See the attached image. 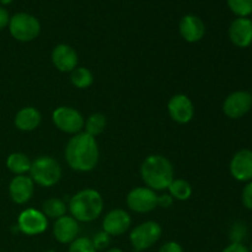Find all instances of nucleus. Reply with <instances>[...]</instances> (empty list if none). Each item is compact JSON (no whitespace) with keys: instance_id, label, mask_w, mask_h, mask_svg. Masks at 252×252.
Instances as JSON below:
<instances>
[{"instance_id":"393cba45","label":"nucleus","mask_w":252,"mask_h":252,"mask_svg":"<svg viewBox=\"0 0 252 252\" xmlns=\"http://www.w3.org/2000/svg\"><path fill=\"white\" fill-rule=\"evenodd\" d=\"M228 6L238 17H248L252 14V0H228Z\"/></svg>"},{"instance_id":"c85d7f7f","label":"nucleus","mask_w":252,"mask_h":252,"mask_svg":"<svg viewBox=\"0 0 252 252\" xmlns=\"http://www.w3.org/2000/svg\"><path fill=\"white\" fill-rule=\"evenodd\" d=\"M243 203L248 209L252 211V181L248 182L243 189Z\"/></svg>"},{"instance_id":"473e14b6","label":"nucleus","mask_w":252,"mask_h":252,"mask_svg":"<svg viewBox=\"0 0 252 252\" xmlns=\"http://www.w3.org/2000/svg\"><path fill=\"white\" fill-rule=\"evenodd\" d=\"M9 22H10L9 12H7V10L5 9V7L0 6V30L9 26Z\"/></svg>"},{"instance_id":"1a4fd4ad","label":"nucleus","mask_w":252,"mask_h":252,"mask_svg":"<svg viewBox=\"0 0 252 252\" xmlns=\"http://www.w3.org/2000/svg\"><path fill=\"white\" fill-rule=\"evenodd\" d=\"M127 206L139 214L150 213L158 207V194L149 187H135L127 194Z\"/></svg>"},{"instance_id":"2eb2a0df","label":"nucleus","mask_w":252,"mask_h":252,"mask_svg":"<svg viewBox=\"0 0 252 252\" xmlns=\"http://www.w3.org/2000/svg\"><path fill=\"white\" fill-rule=\"evenodd\" d=\"M34 192V182L27 175L15 176L9 184L10 198L16 204H26Z\"/></svg>"},{"instance_id":"f3484780","label":"nucleus","mask_w":252,"mask_h":252,"mask_svg":"<svg viewBox=\"0 0 252 252\" xmlns=\"http://www.w3.org/2000/svg\"><path fill=\"white\" fill-rule=\"evenodd\" d=\"M229 38L234 46L246 48L252 43V20L249 17H238L229 27Z\"/></svg>"},{"instance_id":"4be33fe9","label":"nucleus","mask_w":252,"mask_h":252,"mask_svg":"<svg viewBox=\"0 0 252 252\" xmlns=\"http://www.w3.org/2000/svg\"><path fill=\"white\" fill-rule=\"evenodd\" d=\"M167 191H169L170 196L176 201H187V199L191 198L193 189H192L191 184L186 180L174 179Z\"/></svg>"},{"instance_id":"dca6fc26","label":"nucleus","mask_w":252,"mask_h":252,"mask_svg":"<svg viewBox=\"0 0 252 252\" xmlns=\"http://www.w3.org/2000/svg\"><path fill=\"white\" fill-rule=\"evenodd\" d=\"M80 228L79 221L74 219L71 216H63L56 219L53 224V236L58 243L69 245L73 243L76 238Z\"/></svg>"},{"instance_id":"a878e982","label":"nucleus","mask_w":252,"mask_h":252,"mask_svg":"<svg viewBox=\"0 0 252 252\" xmlns=\"http://www.w3.org/2000/svg\"><path fill=\"white\" fill-rule=\"evenodd\" d=\"M68 252H97L94 248L93 241L89 238H76L71 244H69Z\"/></svg>"},{"instance_id":"a211bd4d","label":"nucleus","mask_w":252,"mask_h":252,"mask_svg":"<svg viewBox=\"0 0 252 252\" xmlns=\"http://www.w3.org/2000/svg\"><path fill=\"white\" fill-rule=\"evenodd\" d=\"M180 34L189 43L199 42L206 34V26L201 17L196 15H185L180 21Z\"/></svg>"},{"instance_id":"c756f323","label":"nucleus","mask_w":252,"mask_h":252,"mask_svg":"<svg viewBox=\"0 0 252 252\" xmlns=\"http://www.w3.org/2000/svg\"><path fill=\"white\" fill-rule=\"evenodd\" d=\"M159 252H184V249L176 241H167L159 249Z\"/></svg>"},{"instance_id":"f257e3e1","label":"nucleus","mask_w":252,"mask_h":252,"mask_svg":"<svg viewBox=\"0 0 252 252\" xmlns=\"http://www.w3.org/2000/svg\"><path fill=\"white\" fill-rule=\"evenodd\" d=\"M64 155L66 164L74 171H93L97 166L100 159V150L96 138L85 132L74 134L66 143Z\"/></svg>"},{"instance_id":"2f4dec72","label":"nucleus","mask_w":252,"mask_h":252,"mask_svg":"<svg viewBox=\"0 0 252 252\" xmlns=\"http://www.w3.org/2000/svg\"><path fill=\"white\" fill-rule=\"evenodd\" d=\"M221 252H250L243 243H231Z\"/></svg>"},{"instance_id":"6e6552de","label":"nucleus","mask_w":252,"mask_h":252,"mask_svg":"<svg viewBox=\"0 0 252 252\" xmlns=\"http://www.w3.org/2000/svg\"><path fill=\"white\" fill-rule=\"evenodd\" d=\"M16 226L20 233L27 236H36L43 234L47 230L48 218L42 213V211L27 208L20 213Z\"/></svg>"},{"instance_id":"9d476101","label":"nucleus","mask_w":252,"mask_h":252,"mask_svg":"<svg viewBox=\"0 0 252 252\" xmlns=\"http://www.w3.org/2000/svg\"><path fill=\"white\" fill-rule=\"evenodd\" d=\"M252 108V95L248 91H235L226 96L223 103V112L231 120H239Z\"/></svg>"},{"instance_id":"ddd939ff","label":"nucleus","mask_w":252,"mask_h":252,"mask_svg":"<svg viewBox=\"0 0 252 252\" xmlns=\"http://www.w3.org/2000/svg\"><path fill=\"white\" fill-rule=\"evenodd\" d=\"M51 58L54 68L62 73H71L79 63V57L75 49L65 43L54 47Z\"/></svg>"},{"instance_id":"7ed1b4c3","label":"nucleus","mask_w":252,"mask_h":252,"mask_svg":"<svg viewBox=\"0 0 252 252\" xmlns=\"http://www.w3.org/2000/svg\"><path fill=\"white\" fill-rule=\"evenodd\" d=\"M68 211L79 223H90L102 214L103 198L96 189H81L70 198Z\"/></svg>"},{"instance_id":"6ab92c4d","label":"nucleus","mask_w":252,"mask_h":252,"mask_svg":"<svg viewBox=\"0 0 252 252\" xmlns=\"http://www.w3.org/2000/svg\"><path fill=\"white\" fill-rule=\"evenodd\" d=\"M41 112L36 107L27 106L21 108L15 116V127L22 132H32L41 125Z\"/></svg>"},{"instance_id":"39448f33","label":"nucleus","mask_w":252,"mask_h":252,"mask_svg":"<svg viewBox=\"0 0 252 252\" xmlns=\"http://www.w3.org/2000/svg\"><path fill=\"white\" fill-rule=\"evenodd\" d=\"M10 34L19 42H31L39 36L41 24L38 19L27 12H17L10 17Z\"/></svg>"},{"instance_id":"7c9ffc66","label":"nucleus","mask_w":252,"mask_h":252,"mask_svg":"<svg viewBox=\"0 0 252 252\" xmlns=\"http://www.w3.org/2000/svg\"><path fill=\"white\" fill-rule=\"evenodd\" d=\"M175 199L170 196V193H164L159 194L158 196V207H161V208H170L174 203Z\"/></svg>"},{"instance_id":"5701e85b","label":"nucleus","mask_w":252,"mask_h":252,"mask_svg":"<svg viewBox=\"0 0 252 252\" xmlns=\"http://www.w3.org/2000/svg\"><path fill=\"white\" fill-rule=\"evenodd\" d=\"M106 126H107L106 116L103 115V113L95 112L91 113V115L86 118L84 129H85V133L90 134L91 137L96 138L97 135H100L101 133H103V130L106 129Z\"/></svg>"},{"instance_id":"b1692460","label":"nucleus","mask_w":252,"mask_h":252,"mask_svg":"<svg viewBox=\"0 0 252 252\" xmlns=\"http://www.w3.org/2000/svg\"><path fill=\"white\" fill-rule=\"evenodd\" d=\"M70 81L74 88L76 89H88L93 85L94 75L85 66H76L70 73Z\"/></svg>"},{"instance_id":"72a5a7b5","label":"nucleus","mask_w":252,"mask_h":252,"mask_svg":"<svg viewBox=\"0 0 252 252\" xmlns=\"http://www.w3.org/2000/svg\"><path fill=\"white\" fill-rule=\"evenodd\" d=\"M14 0H0V4L1 5H10Z\"/></svg>"},{"instance_id":"20e7f679","label":"nucleus","mask_w":252,"mask_h":252,"mask_svg":"<svg viewBox=\"0 0 252 252\" xmlns=\"http://www.w3.org/2000/svg\"><path fill=\"white\" fill-rule=\"evenodd\" d=\"M62 166L54 158L42 155L32 161L30 169V177L34 184L41 187H53L61 181Z\"/></svg>"},{"instance_id":"cd10ccee","label":"nucleus","mask_w":252,"mask_h":252,"mask_svg":"<svg viewBox=\"0 0 252 252\" xmlns=\"http://www.w3.org/2000/svg\"><path fill=\"white\" fill-rule=\"evenodd\" d=\"M246 234H248V228H246L245 224L241 223V221L235 223L233 226H231V230H230L231 243H243Z\"/></svg>"},{"instance_id":"423d86ee","label":"nucleus","mask_w":252,"mask_h":252,"mask_svg":"<svg viewBox=\"0 0 252 252\" xmlns=\"http://www.w3.org/2000/svg\"><path fill=\"white\" fill-rule=\"evenodd\" d=\"M162 229L159 223L148 220L135 226L129 234V241L133 250L142 252L154 246L160 240Z\"/></svg>"},{"instance_id":"f8f14e48","label":"nucleus","mask_w":252,"mask_h":252,"mask_svg":"<svg viewBox=\"0 0 252 252\" xmlns=\"http://www.w3.org/2000/svg\"><path fill=\"white\" fill-rule=\"evenodd\" d=\"M132 218L125 209H112L102 220V230L110 236H121L130 228Z\"/></svg>"},{"instance_id":"f03ea898","label":"nucleus","mask_w":252,"mask_h":252,"mask_svg":"<svg viewBox=\"0 0 252 252\" xmlns=\"http://www.w3.org/2000/svg\"><path fill=\"white\" fill-rule=\"evenodd\" d=\"M140 176L145 186L153 191H164L169 189L175 179V170L167 158L153 154L145 158L140 166Z\"/></svg>"},{"instance_id":"0eeeda50","label":"nucleus","mask_w":252,"mask_h":252,"mask_svg":"<svg viewBox=\"0 0 252 252\" xmlns=\"http://www.w3.org/2000/svg\"><path fill=\"white\" fill-rule=\"evenodd\" d=\"M52 121L59 130L71 135L83 132L85 126L84 116L76 108L70 106L57 107L52 113Z\"/></svg>"},{"instance_id":"f704fd0d","label":"nucleus","mask_w":252,"mask_h":252,"mask_svg":"<svg viewBox=\"0 0 252 252\" xmlns=\"http://www.w3.org/2000/svg\"><path fill=\"white\" fill-rule=\"evenodd\" d=\"M106 252H123V251L121 250V249H118V248H112V249H108V250Z\"/></svg>"},{"instance_id":"412c9836","label":"nucleus","mask_w":252,"mask_h":252,"mask_svg":"<svg viewBox=\"0 0 252 252\" xmlns=\"http://www.w3.org/2000/svg\"><path fill=\"white\" fill-rule=\"evenodd\" d=\"M66 211H68V206L65 204V202L61 198H56V197L48 198L42 204V213L48 219L61 218V217L65 216Z\"/></svg>"},{"instance_id":"bb28decb","label":"nucleus","mask_w":252,"mask_h":252,"mask_svg":"<svg viewBox=\"0 0 252 252\" xmlns=\"http://www.w3.org/2000/svg\"><path fill=\"white\" fill-rule=\"evenodd\" d=\"M91 241H93V245L96 249V251H101L105 250V249H107L110 246L111 236L102 230L96 233L93 236V239H91Z\"/></svg>"},{"instance_id":"c9c22d12","label":"nucleus","mask_w":252,"mask_h":252,"mask_svg":"<svg viewBox=\"0 0 252 252\" xmlns=\"http://www.w3.org/2000/svg\"><path fill=\"white\" fill-rule=\"evenodd\" d=\"M46 252H57V251H54V250H48V251H46Z\"/></svg>"},{"instance_id":"4468645a","label":"nucleus","mask_w":252,"mask_h":252,"mask_svg":"<svg viewBox=\"0 0 252 252\" xmlns=\"http://www.w3.org/2000/svg\"><path fill=\"white\" fill-rule=\"evenodd\" d=\"M230 174L240 182L252 181V150L241 149L230 161Z\"/></svg>"},{"instance_id":"9b49d317","label":"nucleus","mask_w":252,"mask_h":252,"mask_svg":"<svg viewBox=\"0 0 252 252\" xmlns=\"http://www.w3.org/2000/svg\"><path fill=\"white\" fill-rule=\"evenodd\" d=\"M167 112L179 125H187L194 117V105L185 94H176L167 102Z\"/></svg>"},{"instance_id":"aec40b11","label":"nucleus","mask_w":252,"mask_h":252,"mask_svg":"<svg viewBox=\"0 0 252 252\" xmlns=\"http://www.w3.org/2000/svg\"><path fill=\"white\" fill-rule=\"evenodd\" d=\"M32 161L24 153H12L7 157L6 166L14 175H26L30 172Z\"/></svg>"}]
</instances>
